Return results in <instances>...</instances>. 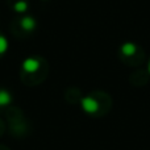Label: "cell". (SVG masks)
Wrapping results in <instances>:
<instances>
[{
  "instance_id": "6da1fadb",
  "label": "cell",
  "mask_w": 150,
  "mask_h": 150,
  "mask_svg": "<svg viewBox=\"0 0 150 150\" xmlns=\"http://www.w3.org/2000/svg\"><path fill=\"white\" fill-rule=\"evenodd\" d=\"M49 73V65L46 59L40 55H30L26 57L21 63L20 76L23 83L26 86H38L47 76Z\"/></svg>"
},
{
  "instance_id": "7a4b0ae2",
  "label": "cell",
  "mask_w": 150,
  "mask_h": 150,
  "mask_svg": "<svg viewBox=\"0 0 150 150\" xmlns=\"http://www.w3.org/2000/svg\"><path fill=\"white\" fill-rule=\"evenodd\" d=\"M80 105L84 113L91 117H103L112 107V100L108 93L96 91L80 99Z\"/></svg>"
},
{
  "instance_id": "3957f363",
  "label": "cell",
  "mask_w": 150,
  "mask_h": 150,
  "mask_svg": "<svg viewBox=\"0 0 150 150\" xmlns=\"http://www.w3.org/2000/svg\"><path fill=\"white\" fill-rule=\"evenodd\" d=\"M119 57L129 66H140L145 59L142 49L134 42H125L119 47Z\"/></svg>"
},
{
  "instance_id": "277c9868",
  "label": "cell",
  "mask_w": 150,
  "mask_h": 150,
  "mask_svg": "<svg viewBox=\"0 0 150 150\" xmlns=\"http://www.w3.org/2000/svg\"><path fill=\"white\" fill-rule=\"evenodd\" d=\"M37 28V21L34 17L29 15H21V17L16 18L11 25L13 34L17 37H25V36H30L34 33Z\"/></svg>"
},
{
  "instance_id": "5b68a950",
  "label": "cell",
  "mask_w": 150,
  "mask_h": 150,
  "mask_svg": "<svg viewBox=\"0 0 150 150\" xmlns=\"http://www.w3.org/2000/svg\"><path fill=\"white\" fill-rule=\"evenodd\" d=\"M8 120H9V130L17 137L25 136L28 130V124L23 112L18 108H8Z\"/></svg>"
},
{
  "instance_id": "8992f818",
  "label": "cell",
  "mask_w": 150,
  "mask_h": 150,
  "mask_svg": "<svg viewBox=\"0 0 150 150\" xmlns=\"http://www.w3.org/2000/svg\"><path fill=\"white\" fill-rule=\"evenodd\" d=\"M8 5L12 11H15L18 15H26L29 11V1L28 0H8Z\"/></svg>"
},
{
  "instance_id": "52a82bcc",
  "label": "cell",
  "mask_w": 150,
  "mask_h": 150,
  "mask_svg": "<svg viewBox=\"0 0 150 150\" xmlns=\"http://www.w3.org/2000/svg\"><path fill=\"white\" fill-rule=\"evenodd\" d=\"M13 103V95L7 88H0V109L11 108Z\"/></svg>"
},
{
  "instance_id": "ba28073f",
  "label": "cell",
  "mask_w": 150,
  "mask_h": 150,
  "mask_svg": "<svg viewBox=\"0 0 150 150\" xmlns=\"http://www.w3.org/2000/svg\"><path fill=\"white\" fill-rule=\"evenodd\" d=\"M8 47H9V44H8L7 37L0 32V58L5 55V53L8 52Z\"/></svg>"
},
{
  "instance_id": "9c48e42d",
  "label": "cell",
  "mask_w": 150,
  "mask_h": 150,
  "mask_svg": "<svg viewBox=\"0 0 150 150\" xmlns=\"http://www.w3.org/2000/svg\"><path fill=\"white\" fill-rule=\"evenodd\" d=\"M3 132H4V124H3V121L0 120V136L3 134Z\"/></svg>"
},
{
  "instance_id": "30bf717a",
  "label": "cell",
  "mask_w": 150,
  "mask_h": 150,
  "mask_svg": "<svg viewBox=\"0 0 150 150\" xmlns=\"http://www.w3.org/2000/svg\"><path fill=\"white\" fill-rule=\"evenodd\" d=\"M148 74L150 75V61H149V65H148Z\"/></svg>"
},
{
  "instance_id": "8fae6325",
  "label": "cell",
  "mask_w": 150,
  "mask_h": 150,
  "mask_svg": "<svg viewBox=\"0 0 150 150\" xmlns=\"http://www.w3.org/2000/svg\"><path fill=\"white\" fill-rule=\"evenodd\" d=\"M0 150H8V148H5V146H0Z\"/></svg>"
}]
</instances>
